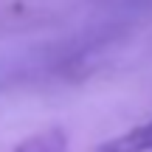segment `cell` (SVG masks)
Listing matches in <instances>:
<instances>
[{
    "label": "cell",
    "instance_id": "cell-2",
    "mask_svg": "<svg viewBox=\"0 0 152 152\" xmlns=\"http://www.w3.org/2000/svg\"><path fill=\"white\" fill-rule=\"evenodd\" d=\"M71 141H68V132L62 127H48L42 132H34L28 135L23 144H17L11 152H68Z\"/></svg>",
    "mask_w": 152,
    "mask_h": 152
},
{
    "label": "cell",
    "instance_id": "cell-1",
    "mask_svg": "<svg viewBox=\"0 0 152 152\" xmlns=\"http://www.w3.org/2000/svg\"><path fill=\"white\" fill-rule=\"evenodd\" d=\"M96 152H152V118L104 141Z\"/></svg>",
    "mask_w": 152,
    "mask_h": 152
}]
</instances>
